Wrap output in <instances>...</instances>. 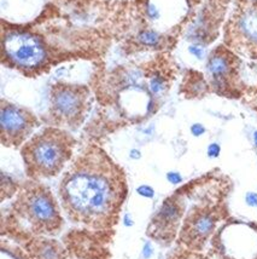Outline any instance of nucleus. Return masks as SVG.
<instances>
[{"label": "nucleus", "mask_w": 257, "mask_h": 259, "mask_svg": "<svg viewBox=\"0 0 257 259\" xmlns=\"http://www.w3.org/2000/svg\"><path fill=\"white\" fill-rule=\"evenodd\" d=\"M12 216L22 230L32 234H54L63 224L58 204L46 186L32 182L17 194Z\"/></svg>", "instance_id": "obj_3"}, {"label": "nucleus", "mask_w": 257, "mask_h": 259, "mask_svg": "<svg viewBox=\"0 0 257 259\" xmlns=\"http://www.w3.org/2000/svg\"><path fill=\"white\" fill-rule=\"evenodd\" d=\"M181 217V207L175 199H167L161 206L160 211L154 217L152 225L149 228V232L154 230V237L165 239L170 236L171 230L175 228V224Z\"/></svg>", "instance_id": "obj_7"}, {"label": "nucleus", "mask_w": 257, "mask_h": 259, "mask_svg": "<svg viewBox=\"0 0 257 259\" xmlns=\"http://www.w3.org/2000/svg\"><path fill=\"white\" fill-rule=\"evenodd\" d=\"M167 180L169 181L171 184H179V183L183 182V177L179 172H168L167 173Z\"/></svg>", "instance_id": "obj_18"}, {"label": "nucleus", "mask_w": 257, "mask_h": 259, "mask_svg": "<svg viewBox=\"0 0 257 259\" xmlns=\"http://www.w3.org/2000/svg\"><path fill=\"white\" fill-rule=\"evenodd\" d=\"M207 68L209 74L211 75L214 84L217 87H221L230 75L232 66H231V59L228 58V56L217 50L212 52L208 59Z\"/></svg>", "instance_id": "obj_11"}, {"label": "nucleus", "mask_w": 257, "mask_h": 259, "mask_svg": "<svg viewBox=\"0 0 257 259\" xmlns=\"http://www.w3.org/2000/svg\"><path fill=\"white\" fill-rule=\"evenodd\" d=\"M131 156L133 157V159H134V157H137V159H138V157H140L139 152H138V150H132V155H131Z\"/></svg>", "instance_id": "obj_22"}, {"label": "nucleus", "mask_w": 257, "mask_h": 259, "mask_svg": "<svg viewBox=\"0 0 257 259\" xmlns=\"http://www.w3.org/2000/svg\"><path fill=\"white\" fill-rule=\"evenodd\" d=\"M216 218L210 212H201L187 223L185 232L183 233V240L188 246H201L214 232Z\"/></svg>", "instance_id": "obj_8"}, {"label": "nucleus", "mask_w": 257, "mask_h": 259, "mask_svg": "<svg viewBox=\"0 0 257 259\" xmlns=\"http://www.w3.org/2000/svg\"><path fill=\"white\" fill-rule=\"evenodd\" d=\"M152 253H154L152 246L150 245L149 242H146L144 245V248H142V257H144L145 259H149V258H151Z\"/></svg>", "instance_id": "obj_21"}, {"label": "nucleus", "mask_w": 257, "mask_h": 259, "mask_svg": "<svg viewBox=\"0 0 257 259\" xmlns=\"http://www.w3.org/2000/svg\"><path fill=\"white\" fill-rule=\"evenodd\" d=\"M29 255L32 259H63L64 250L57 241L36 237L29 243Z\"/></svg>", "instance_id": "obj_10"}, {"label": "nucleus", "mask_w": 257, "mask_h": 259, "mask_svg": "<svg viewBox=\"0 0 257 259\" xmlns=\"http://www.w3.org/2000/svg\"><path fill=\"white\" fill-rule=\"evenodd\" d=\"M126 196L123 170L95 146L77 156L59 184V199L67 216L92 229L113 227Z\"/></svg>", "instance_id": "obj_1"}, {"label": "nucleus", "mask_w": 257, "mask_h": 259, "mask_svg": "<svg viewBox=\"0 0 257 259\" xmlns=\"http://www.w3.org/2000/svg\"><path fill=\"white\" fill-rule=\"evenodd\" d=\"M235 28L246 43L257 46V6L241 10L235 19Z\"/></svg>", "instance_id": "obj_9"}, {"label": "nucleus", "mask_w": 257, "mask_h": 259, "mask_svg": "<svg viewBox=\"0 0 257 259\" xmlns=\"http://www.w3.org/2000/svg\"><path fill=\"white\" fill-rule=\"evenodd\" d=\"M138 193L140 194L141 196H144V198H154V189L151 188L150 185H141L138 188Z\"/></svg>", "instance_id": "obj_16"}, {"label": "nucleus", "mask_w": 257, "mask_h": 259, "mask_svg": "<svg viewBox=\"0 0 257 259\" xmlns=\"http://www.w3.org/2000/svg\"><path fill=\"white\" fill-rule=\"evenodd\" d=\"M254 142H255V144L257 147V131L255 132V133H254Z\"/></svg>", "instance_id": "obj_23"}, {"label": "nucleus", "mask_w": 257, "mask_h": 259, "mask_svg": "<svg viewBox=\"0 0 257 259\" xmlns=\"http://www.w3.org/2000/svg\"><path fill=\"white\" fill-rule=\"evenodd\" d=\"M75 139L58 128H46L23 144L21 155L28 177L38 181L58 175L71 159Z\"/></svg>", "instance_id": "obj_2"}, {"label": "nucleus", "mask_w": 257, "mask_h": 259, "mask_svg": "<svg viewBox=\"0 0 257 259\" xmlns=\"http://www.w3.org/2000/svg\"><path fill=\"white\" fill-rule=\"evenodd\" d=\"M1 259H28V257L17 247L6 246V243L2 242Z\"/></svg>", "instance_id": "obj_12"}, {"label": "nucleus", "mask_w": 257, "mask_h": 259, "mask_svg": "<svg viewBox=\"0 0 257 259\" xmlns=\"http://www.w3.org/2000/svg\"><path fill=\"white\" fill-rule=\"evenodd\" d=\"M220 153H221V147H220L217 143H211L209 147H208V156L209 157L215 159V157L219 156Z\"/></svg>", "instance_id": "obj_17"}, {"label": "nucleus", "mask_w": 257, "mask_h": 259, "mask_svg": "<svg viewBox=\"0 0 257 259\" xmlns=\"http://www.w3.org/2000/svg\"><path fill=\"white\" fill-rule=\"evenodd\" d=\"M139 40L147 46H156L160 43L161 38L158 33L155 32V30H145V32L140 34Z\"/></svg>", "instance_id": "obj_13"}, {"label": "nucleus", "mask_w": 257, "mask_h": 259, "mask_svg": "<svg viewBox=\"0 0 257 259\" xmlns=\"http://www.w3.org/2000/svg\"><path fill=\"white\" fill-rule=\"evenodd\" d=\"M245 201L250 207H256L257 206V194L253 193V191L248 193L245 196Z\"/></svg>", "instance_id": "obj_20"}, {"label": "nucleus", "mask_w": 257, "mask_h": 259, "mask_svg": "<svg viewBox=\"0 0 257 259\" xmlns=\"http://www.w3.org/2000/svg\"><path fill=\"white\" fill-rule=\"evenodd\" d=\"M187 259H201V258H198V257H189Z\"/></svg>", "instance_id": "obj_24"}, {"label": "nucleus", "mask_w": 257, "mask_h": 259, "mask_svg": "<svg viewBox=\"0 0 257 259\" xmlns=\"http://www.w3.org/2000/svg\"><path fill=\"white\" fill-rule=\"evenodd\" d=\"M150 90L154 95H160L164 90V80L161 77H154L150 81Z\"/></svg>", "instance_id": "obj_14"}, {"label": "nucleus", "mask_w": 257, "mask_h": 259, "mask_svg": "<svg viewBox=\"0 0 257 259\" xmlns=\"http://www.w3.org/2000/svg\"><path fill=\"white\" fill-rule=\"evenodd\" d=\"M2 51L12 66L28 72L41 68L47 58L41 39L18 28L2 30Z\"/></svg>", "instance_id": "obj_4"}, {"label": "nucleus", "mask_w": 257, "mask_h": 259, "mask_svg": "<svg viewBox=\"0 0 257 259\" xmlns=\"http://www.w3.org/2000/svg\"><path fill=\"white\" fill-rule=\"evenodd\" d=\"M39 120L33 111L24 107L1 100L0 129L5 147H18L38 128Z\"/></svg>", "instance_id": "obj_6"}, {"label": "nucleus", "mask_w": 257, "mask_h": 259, "mask_svg": "<svg viewBox=\"0 0 257 259\" xmlns=\"http://www.w3.org/2000/svg\"><path fill=\"white\" fill-rule=\"evenodd\" d=\"M188 52L191 53L192 56L196 57V58L202 59L204 57V53H206V51H204V49L202 48L201 45H191L188 48Z\"/></svg>", "instance_id": "obj_15"}, {"label": "nucleus", "mask_w": 257, "mask_h": 259, "mask_svg": "<svg viewBox=\"0 0 257 259\" xmlns=\"http://www.w3.org/2000/svg\"><path fill=\"white\" fill-rule=\"evenodd\" d=\"M191 133L193 134L194 137H199L206 133V128H204L202 124H193V125L191 126Z\"/></svg>", "instance_id": "obj_19"}, {"label": "nucleus", "mask_w": 257, "mask_h": 259, "mask_svg": "<svg viewBox=\"0 0 257 259\" xmlns=\"http://www.w3.org/2000/svg\"><path fill=\"white\" fill-rule=\"evenodd\" d=\"M90 91L85 85L57 82L51 89L50 113L59 125L79 128L87 113Z\"/></svg>", "instance_id": "obj_5"}]
</instances>
